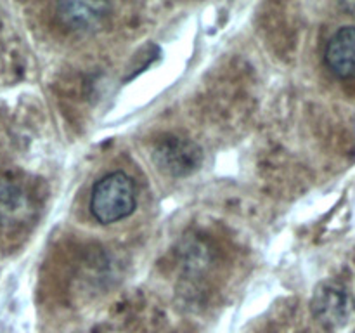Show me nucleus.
Instances as JSON below:
<instances>
[{
    "label": "nucleus",
    "mask_w": 355,
    "mask_h": 333,
    "mask_svg": "<svg viewBox=\"0 0 355 333\" xmlns=\"http://www.w3.org/2000/svg\"><path fill=\"white\" fill-rule=\"evenodd\" d=\"M135 210V187L123 172H111L99 179L90 194V212L101 224L127 219Z\"/></svg>",
    "instance_id": "nucleus-1"
},
{
    "label": "nucleus",
    "mask_w": 355,
    "mask_h": 333,
    "mask_svg": "<svg viewBox=\"0 0 355 333\" xmlns=\"http://www.w3.org/2000/svg\"><path fill=\"white\" fill-rule=\"evenodd\" d=\"M159 169L172 176H186L201 162V151L196 144L179 137H166L155 151Z\"/></svg>",
    "instance_id": "nucleus-2"
},
{
    "label": "nucleus",
    "mask_w": 355,
    "mask_h": 333,
    "mask_svg": "<svg viewBox=\"0 0 355 333\" xmlns=\"http://www.w3.org/2000/svg\"><path fill=\"white\" fill-rule=\"evenodd\" d=\"M324 61L335 76L355 78V26H342L328 40Z\"/></svg>",
    "instance_id": "nucleus-3"
},
{
    "label": "nucleus",
    "mask_w": 355,
    "mask_h": 333,
    "mask_svg": "<svg viewBox=\"0 0 355 333\" xmlns=\"http://www.w3.org/2000/svg\"><path fill=\"white\" fill-rule=\"evenodd\" d=\"M59 16L64 23L73 28H85L89 24H96L99 17H103L106 6L104 3H87V2H64L58 6Z\"/></svg>",
    "instance_id": "nucleus-4"
}]
</instances>
